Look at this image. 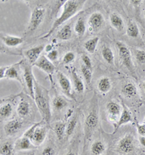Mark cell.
I'll return each mask as SVG.
<instances>
[{
    "instance_id": "d4e9b609",
    "label": "cell",
    "mask_w": 145,
    "mask_h": 155,
    "mask_svg": "<svg viewBox=\"0 0 145 155\" xmlns=\"http://www.w3.org/2000/svg\"><path fill=\"white\" fill-rule=\"evenodd\" d=\"M72 37V30L70 25H65V26L59 31L57 37L61 40H68Z\"/></svg>"
},
{
    "instance_id": "74e56055",
    "label": "cell",
    "mask_w": 145,
    "mask_h": 155,
    "mask_svg": "<svg viewBox=\"0 0 145 155\" xmlns=\"http://www.w3.org/2000/svg\"><path fill=\"white\" fill-rule=\"evenodd\" d=\"M43 121H44V120H43ZM43 121L40 122H38V123L34 124V125L32 126V127H30L29 129L27 130L26 132L24 133V134H23V136H26V137H27V138H30V139H31L32 136H33V133H34L35 130L37 128V127H38V126H39L41 125V124L42 123Z\"/></svg>"
},
{
    "instance_id": "4316f807",
    "label": "cell",
    "mask_w": 145,
    "mask_h": 155,
    "mask_svg": "<svg viewBox=\"0 0 145 155\" xmlns=\"http://www.w3.org/2000/svg\"><path fill=\"white\" fill-rule=\"evenodd\" d=\"M12 111H13V107L10 103L5 104L3 106H1L0 108V117L1 120H6L10 117L12 115Z\"/></svg>"
},
{
    "instance_id": "cb8c5ba5",
    "label": "cell",
    "mask_w": 145,
    "mask_h": 155,
    "mask_svg": "<svg viewBox=\"0 0 145 155\" xmlns=\"http://www.w3.org/2000/svg\"><path fill=\"white\" fill-rule=\"evenodd\" d=\"M17 113L21 117H24L30 113V104L26 101H21L17 107Z\"/></svg>"
},
{
    "instance_id": "60d3db41",
    "label": "cell",
    "mask_w": 145,
    "mask_h": 155,
    "mask_svg": "<svg viewBox=\"0 0 145 155\" xmlns=\"http://www.w3.org/2000/svg\"><path fill=\"white\" fill-rule=\"evenodd\" d=\"M137 128L138 133L139 136H145V124H139V122L137 123Z\"/></svg>"
},
{
    "instance_id": "603a6c76",
    "label": "cell",
    "mask_w": 145,
    "mask_h": 155,
    "mask_svg": "<svg viewBox=\"0 0 145 155\" xmlns=\"http://www.w3.org/2000/svg\"><path fill=\"white\" fill-rule=\"evenodd\" d=\"M106 150V146L101 140H96L91 146V151L94 155H102Z\"/></svg>"
},
{
    "instance_id": "ffe728a7",
    "label": "cell",
    "mask_w": 145,
    "mask_h": 155,
    "mask_svg": "<svg viewBox=\"0 0 145 155\" xmlns=\"http://www.w3.org/2000/svg\"><path fill=\"white\" fill-rule=\"evenodd\" d=\"M3 42L6 46L11 47V48H14V47L19 46L23 42V39L20 37H14V36H3L2 37Z\"/></svg>"
},
{
    "instance_id": "bcb514c9",
    "label": "cell",
    "mask_w": 145,
    "mask_h": 155,
    "mask_svg": "<svg viewBox=\"0 0 145 155\" xmlns=\"http://www.w3.org/2000/svg\"><path fill=\"white\" fill-rule=\"evenodd\" d=\"M142 2H143L141 1V0H137V1H131V3H132V4L134 5H139Z\"/></svg>"
},
{
    "instance_id": "f6af8a7d",
    "label": "cell",
    "mask_w": 145,
    "mask_h": 155,
    "mask_svg": "<svg viewBox=\"0 0 145 155\" xmlns=\"http://www.w3.org/2000/svg\"><path fill=\"white\" fill-rule=\"evenodd\" d=\"M45 51L46 52V53H49L50 51H52V46L51 45H46V47H45Z\"/></svg>"
},
{
    "instance_id": "ac0fdd59",
    "label": "cell",
    "mask_w": 145,
    "mask_h": 155,
    "mask_svg": "<svg viewBox=\"0 0 145 155\" xmlns=\"http://www.w3.org/2000/svg\"><path fill=\"white\" fill-rule=\"evenodd\" d=\"M123 94L128 98H134L137 96L138 91L137 86L132 82H128L122 89Z\"/></svg>"
},
{
    "instance_id": "ee69618b",
    "label": "cell",
    "mask_w": 145,
    "mask_h": 155,
    "mask_svg": "<svg viewBox=\"0 0 145 155\" xmlns=\"http://www.w3.org/2000/svg\"><path fill=\"white\" fill-rule=\"evenodd\" d=\"M139 143L142 147H145V136H139Z\"/></svg>"
},
{
    "instance_id": "4dcf8cb0",
    "label": "cell",
    "mask_w": 145,
    "mask_h": 155,
    "mask_svg": "<svg viewBox=\"0 0 145 155\" xmlns=\"http://www.w3.org/2000/svg\"><path fill=\"white\" fill-rule=\"evenodd\" d=\"M102 55L104 60L110 64H112L114 62V54L112 50L108 47H104L102 50Z\"/></svg>"
},
{
    "instance_id": "d6986e66",
    "label": "cell",
    "mask_w": 145,
    "mask_h": 155,
    "mask_svg": "<svg viewBox=\"0 0 145 155\" xmlns=\"http://www.w3.org/2000/svg\"><path fill=\"white\" fill-rule=\"evenodd\" d=\"M111 87H112V83L111 81L108 77H104L100 78L97 82V89L99 93L105 94L110 91Z\"/></svg>"
},
{
    "instance_id": "d6a6232c",
    "label": "cell",
    "mask_w": 145,
    "mask_h": 155,
    "mask_svg": "<svg viewBox=\"0 0 145 155\" xmlns=\"http://www.w3.org/2000/svg\"><path fill=\"white\" fill-rule=\"evenodd\" d=\"M74 31L78 36L84 35L86 32V25L82 18H80L77 21L74 26Z\"/></svg>"
},
{
    "instance_id": "681fc988",
    "label": "cell",
    "mask_w": 145,
    "mask_h": 155,
    "mask_svg": "<svg viewBox=\"0 0 145 155\" xmlns=\"http://www.w3.org/2000/svg\"><path fill=\"white\" fill-rule=\"evenodd\" d=\"M144 124H145V118H144Z\"/></svg>"
},
{
    "instance_id": "2e32d148",
    "label": "cell",
    "mask_w": 145,
    "mask_h": 155,
    "mask_svg": "<svg viewBox=\"0 0 145 155\" xmlns=\"http://www.w3.org/2000/svg\"><path fill=\"white\" fill-rule=\"evenodd\" d=\"M16 64L12 66H8V69H7L6 74H5V79H8V80H17L19 82L22 83V80L20 78V68H19V64Z\"/></svg>"
},
{
    "instance_id": "f1b7e54d",
    "label": "cell",
    "mask_w": 145,
    "mask_h": 155,
    "mask_svg": "<svg viewBox=\"0 0 145 155\" xmlns=\"http://www.w3.org/2000/svg\"><path fill=\"white\" fill-rule=\"evenodd\" d=\"M126 34L129 37L137 38L139 36V29L135 23L129 21L126 28Z\"/></svg>"
},
{
    "instance_id": "277c9868",
    "label": "cell",
    "mask_w": 145,
    "mask_h": 155,
    "mask_svg": "<svg viewBox=\"0 0 145 155\" xmlns=\"http://www.w3.org/2000/svg\"><path fill=\"white\" fill-rule=\"evenodd\" d=\"M45 12V9L43 8H36L33 10L28 27V31H33L38 28L44 18Z\"/></svg>"
},
{
    "instance_id": "6da1fadb",
    "label": "cell",
    "mask_w": 145,
    "mask_h": 155,
    "mask_svg": "<svg viewBox=\"0 0 145 155\" xmlns=\"http://www.w3.org/2000/svg\"><path fill=\"white\" fill-rule=\"evenodd\" d=\"M34 100L44 121L49 124L51 120L49 92L36 81L34 82Z\"/></svg>"
},
{
    "instance_id": "44dd1931",
    "label": "cell",
    "mask_w": 145,
    "mask_h": 155,
    "mask_svg": "<svg viewBox=\"0 0 145 155\" xmlns=\"http://www.w3.org/2000/svg\"><path fill=\"white\" fill-rule=\"evenodd\" d=\"M110 22L111 26L118 30V31H121L124 28V22L122 18L116 13L111 14L110 16Z\"/></svg>"
},
{
    "instance_id": "1f68e13d",
    "label": "cell",
    "mask_w": 145,
    "mask_h": 155,
    "mask_svg": "<svg viewBox=\"0 0 145 155\" xmlns=\"http://www.w3.org/2000/svg\"><path fill=\"white\" fill-rule=\"evenodd\" d=\"M15 147H13L12 143L10 142H5L2 144L0 148V154L1 155H12Z\"/></svg>"
},
{
    "instance_id": "5bb4252c",
    "label": "cell",
    "mask_w": 145,
    "mask_h": 155,
    "mask_svg": "<svg viewBox=\"0 0 145 155\" xmlns=\"http://www.w3.org/2000/svg\"><path fill=\"white\" fill-rule=\"evenodd\" d=\"M44 49H45V47L44 45H39L32 48L26 51V56L28 58L30 64H34L39 60V58L40 56L41 53H42V51Z\"/></svg>"
},
{
    "instance_id": "8d00e7d4",
    "label": "cell",
    "mask_w": 145,
    "mask_h": 155,
    "mask_svg": "<svg viewBox=\"0 0 145 155\" xmlns=\"http://www.w3.org/2000/svg\"><path fill=\"white\" fill-rule=\"evenodd\" d=\"M75 58H76V55H75L74 53H73V52H68V53H65L64 55L63 58H62V62L65 64H71V62H73L75 60Z\"/></svg>"
},
{
    "instance_id": "5b68a950",
    "label": "cell",
    "mask_w": 145,
    "mask_h": 155,
    "mask_svg": "<svg viewBox=\"0 0 145 155\" xmlns=\"http://www.w3.org/2000/svg\"><path fill=\"white\" fill-rule=\"evenodd\" d=\"M23 79H24L25 84H26L27 90L30 95L34 99V77L32 73L31 66L28 64H23Z\"/></svg>"
},
{
    "instance_id": "4fadbf2b",
    "label": "cell",
    "mask_w": 145,
    "mask_h": 155,
    "mask_svg": "<svg viewBox=\"0 0 145 155\" xmlns=\"http://www.w3.org/2000/svg\"><path fill=\"white\" fill-rule=\"evenodd\" d=\"M15 149L16 151H25L36 149V147L33 145L30 138L23 136L20 138L15 141Z\"/></svg>"
},
{
    "instance_id": "f546056e",
    "label": "cell",
    "mask_w": 145,
    "mask_h": 155,
    "mask_svg": "<svg viewBox=\"0 0 145 155\" xmlns=\"http://www.w3.org/2000/svg\"><path fill=\"white\" fill-rule=\"evenodd\" d=\"M66 125L63 122H57L55 125V132L56 133V136L58 139L62 140L63 139L64 136L66 134Z\"/></svg>"
},
{
    "instance_id": "e0dca14e",
    "label": "cell",
    "mask_w": 145,
    "mask_h": 155,
    "mask_svg": "<svg viewBox=\"0 0 145 155\" xmlns=\"http://www.w3.org/2000/svg\"><path fill=\"white\" fill-rule=\"evenodd\" d=\"M104 18L100 12H94L89 18L88 24L93 30L99 29L103 24Z\"/></svg>"
},
{
    "instance_id": "52a82bcc",
    "label": "cell",
    "mask_w": 145,
    "mask_h": 155,
    "mask_svg": "<svg viewBox=\"0 0 145 155\" xmlns=\"http://www.w3.org/2000/svg\"><path fill=\"white\" fill-rule=\"evenodd\" d=\"M98 124V117L95 111H92L89 113V114L85 120V137L86 140L89 139L92 136L94 130L97 126Z\"/></svg>"
},
{
    "instance_id": "ba28073f",
    "label": "cell",
    "mask_w": 145,
    "mask_h": 155,
    "mask_svg": "<svg viewBox=\"0 0 145 155\" xmlns=\"http://www.w3.org/2000/svg\"><path fill=\"white\" fill-rule=\"evenodd\" d=\"M44 121H43L42 123L37 127L31 138V142L36 147H38L39 146L42 145L44 143L46 137L47 128H46V126H44Z\"/></svg>"
},
{
    "instance_id": "30bf717a",
    "label": "cell",
    "mask_w": 145,
    "mask_h": 155,
    "mask_svg": "<svg viewBox=\"0 0 145 155\" xmlns=\"http://www.w3.org/2000/svg\"><path fill=\"white\" fill-rule=\"evenodd\" d=\"M106 109L110 120H115V125L118 121L123 109H121V106L118 104L117 103L114 101H110L107 104Z\"/></svg>"
},
{
    "instance_id": "c3c4849f",
    "label": "cell",
    "mask_w": 145,
    "mask_h": 155,
    "mask_svg": "<svg viewBox=\"0 0 145 155\" xmlns=\"http://www.w3.org/2000/svg\"><path fill=\"white\" fill-rule=\"evenodd\" d=\"M66 155H76V154H75V153L72 152V151H70V152L67 153V154H66Z\"/></svg>"
},
{
    "instance_id": "7dc6e473",
    "label": "cell",
    "mask_w": 145,
    "mask_h": 155,
    "mask_svg": "<svg viewBox=\"0 0 145 155\" xmlns=\"http://www.w3.org/2000/svg\"><path fill=\"white\" fill-rule=\"evenodd\" d=\"M141 87H142L143 92H144V93L145 94V81H144L142 82V84H141Z\"/></svg>"
},
{
    "instance_id": "7bdbcfd3",
    "label": "cell",
    "mask_w": 145,
    "mask_h": 155,
    "mask_svg": "<svg viewBox=\"0 0 145 155\" xmlns=\"http://www.w3.org/2000/svg\"><path fill=\"white\" fill-rule=\"evenodd\" d=\"M8 67V66H7V67H1V68H0V78L1 79L5 78V74H6Z\"/></svg>"
},
{
    "instance_id": "83f0119b",
    "label": "cell",
    "mask_w": 145,
    "mask_h": 155,
    "mask_svg": "<svg viewBox=\"0 0 145 155\" xmlns=\"http://www.w3.org/2000/svg\"><path fill=\"white\" fill-rule=\"evenodd\" d=\"M52 105L54 109L56 111H61L62 109H65L66 106H68V102L63 97L58 95V96H56L54 98Z\"/></svg>"
},
{
    "instance_id": "b9f144b4",
    "label": "cell",
    "mask_w": 145,
    "mask_h": 155,
    "mask_svg": "<svg viewBox=\"0 0 145 155\" xmlns=\"http://www.w3.org/2000/svg\"><path fill=\"white\" fill-rule=\"evenodd\" d=\"M42 155H55V151L53 147H46L42 151Z\"/></svg>"
},
{
    "instance_id": "9c48e42d",
    "label": "cell",
    "mask_w": 145,
    "mask_h": 155,
    "mask_svg": "<svg viewBox=\"0 0 145 155\" xmlns=\"http://www.w3.org/2000/svg\"><path fill=\"white\" fill-rule=\"evenodd\" d=\"M57 77L62 92L68 97L73 98V96L72 93H71V91H72V85H71V82L69 80V79L63 73L60 71L57 72Z\"/></svg>"
},
{
    "instance_id": "d590c367",
    "label": "cell",
    "mask_w": 145,
    "mask_h": 155,
    "mask_svg": "<svg viewBox=\"0 0 145 155\" xmlns=\"http://www.w3.org/2000/svg\"><path fill=\"white\" fill-rule=\"evenodd\" d=\"M135 57L138 63L140 64H145V51L141 50H137L135 52Z\"/></svg>"
},
{
    "instance_id": "8fae6325",
    "label": "cell",
    "mask_w": 145,
    "mask_h": 155,
    "mask_svg": "<svg viewBox=\"0 0 145 155\" xmlns=\"http://www.w3.org/2000/svg\"><path fill=\"white\" fill-rule=\"evenodd\" d=\"M34 66L38 67L39 69L46 72L48 74H52L55 71V66L52 61H50L47 57L42 55L39 58V60L35 63Z\"/></svg>"
},
{
    "instance_id": "7a4b0ae2",
    "label": "cell",
    "mask_w": 145,
    "mask_h": 155,
    "mask_svg": "<svg viewBox=\"0 0 145 155\" xmlns=\"http://www.w3.org/2000/svg\"><path fill=\"white\" fill-rule=\"evenodd\" d=\"M85 3V1H76V0H68L66 1L65 3L64 4L63 10H62V13L61 15L57 18L56 21L53 23L51 29L49 31L47 34L45 36H44L42 38L45 39V38L49 37L56 28H58L59 26H61L62 23H64L68 20H69L71 18H72L73 15H75L79 10L81 9L82 6Z\"/></svg>"
},
{
    "instance_id": "8992f818",
    "label": "cell",
    "mask_w": 145,
    "mask_h": 155,
    "mask_svg": "<svg viewBox=\"0 0 145 155\" xmlns=\"http://www.w3.org/2000/svg\"><path fill=\"white\" fill-rule=\"evenodd\" d=\"M118 148L124 154H130L135 149V140L132 135L126 134L119 140Z\"/></svg>"
},
{
    "instance_id": "ab89813d",
    "label": "cell",
    "mask_w": 145,
    "mask_h": 155,
    "mask_svg": "<svg viewBox=\"0 0 145 155\" xmlns=\"http://www.w3.org/2000/svg\"><path fill=\"white\" fill-rule=\"evenodd\" d=\"M46 57H47V58L49 59L50 61H56L57 58H58V52H57V50H52V51H50L49 53H48Z\"/></svg>"
},
{
    "instance_id": "9a60e30c",
    "label": "cell",
    "mask_w": 145,
    "mask_h": 155,
    "mask_svg": "<svg viewBox=\"0 0 145 155\" xmlns=\"http://www.w3.org/2000/svg\"><path fill=\"white\" fill-rule=\"evenodd\" d=\"M131 122H132L131 114L129 110L128 109V108L123 105L122 112H121V116H120L118 121L115 125L114 131L116 132L120 127H121L123 125H126L127 123H129Z\"/></svg>"
},
{
    "instance_id": "e575fe53",
    "label": "cell",
    "mask_w": 145,
    "mask_h": 155,
    "mask_svg": "<svg viewBox=\"0 0 145 155\" xmlns=\"http://www.w3.org/2000/svg\"><path fill=\"white\" fill-rule=\"evenodd\" d=\"M80 71H81L82 74H83V77L85 80L87 84L89 85L91 84V82H92V70L89 69L87 67H86L84 65L81 66V68H80Z\"/></svg>"
},
{
    "instance_id": "7c38bea8",
    "label": "cell",
    "mask_w": 145,
    "mask_h": 155,
    "mask_svg": "<svg viewBox=\"0 0 145 155\" xmlns=\"http://www.w3.org/2000/svg\"><path fill=\"white\" fill-rule=\"evenodd\" d=\"M23 127L22 121L18 120H12L9 121L4 127V131L8 136L15 135Z\"/></svg>"
},
{
    "instance_id": "7402d4cb",
    "label": "cell",
    "mask_w": 145,
    "mask_h": 155,
    "mask_svg": "<svg viewBox=\"0 0 145 155\" xmlns=\"http://www.w3.org/2000/svg\"><path fill=\"white\" fill-rule=\"evenodd\" d=\"M72 78L73 81V85L76 91L78 93H83L85 90L84 84L80 77L78 76L75 68L72 70Z\"/></svg>"
},
{
    "instance_id": "f35d334b",
    "label": "cell",
    "mask_w": 145,
    "mask_h": 155,
    "mask_svg": "<svg viewBox=\"0 0 145 155\" xmlns=\"http://www.w3.org/2000/svg\"><path fill=\"white\" fill-rule=\"evenodd\" d=\"M81 59H82V61H83L84 66H85L86 67L89 68V69L92 70V61H91L90 58L87 55H83L81 56Z\"/></svg>"
},
{
    "instance_id": "836d02e7",
    "label": "cell",
    "mask_w": 145,
    "mask_h": 155,
    "mask_svg": "<svg viewBox=\"0 0 145 155\" xmlns=\"http://www.w3.org/2000/svg\"><path fill=\"white\" fill-rule=\"evenodd\" d=\"M77 125V117H73V119L70 120L68 123L67 127H66V136H70L73 134L74 132L75 129H76Z\"/></svg>"
},
{
    "instance_id": "3957f363",
    "label": "cell",
    "mask_w": 145,
    "mask_h": 155,
    "mask_svg": "<svg viewBox=\"0 0 145 155\" xmlns=\"http://www.w3.org/2000/svg\"><path fill=\"white\" fill-rule=\"evenodd\" d=\"M116 45H117L118 48L119 56L121 58V61H123V64L129 70L131 73L134 75L135 74V71H134L133 61H132L129 49L121 42H117Z\"/></svg>"
},
{
    "instance_id": "484cf974",
    "label": "cell",
    "mask_w": 145,
    "mask_h": 155,
    "mask_svg": "<svg viewBox=\"0 0 145 155\" xmlns=\"http://www.w3.org/2000/svg\"><path fill=\"white\" fill-rule=\"evenodd\" d=\"M99 38L98 37H93L92 39H89L87 42L84 43V47L86 50L89 53H94L95 52L96 46H97L98 42H99Z\"/></svg>"
}]
</instances>
